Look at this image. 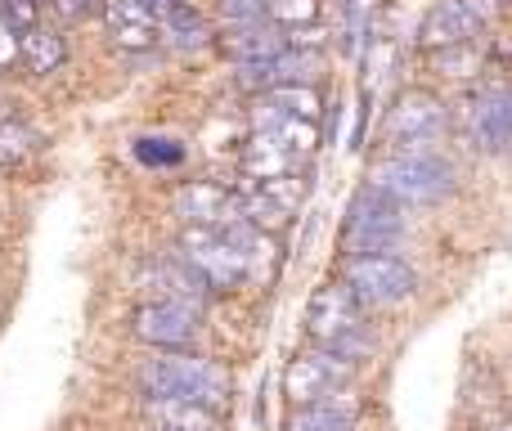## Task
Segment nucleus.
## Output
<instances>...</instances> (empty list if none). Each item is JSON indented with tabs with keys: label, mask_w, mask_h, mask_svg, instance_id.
<instances>
[{
	"label": "nucleus",
	"mask_w": 512,
	"mask_h": 431,
	"mask_svg": "<svg viewBox=\"0 0 512 431\" xmlns=\"http://www.w3.org/2000/svg\"><path fill=\"white\" fill-rule=\"evenodd\" d=\"M131 387L135 396H180L230 414L234 369L207 351H144L131 364Z\"/></svg>",
	"instance_id": "obj_1"
},
{
	"label": "nucleus",
	"mask_w": 512,
	"mask_h": 431,
	"mask_svg": "<svg viewBox=\"0 0 512 431\" xmlns=\"http://www.w3.org/2000/svg\"><path fill=\"white\" fill-rule=\"evenodd\" d=\"M301 333H306L310 346H324V351H337L342 360L369 369L373 355H378V333H373V315H364L360 301L346 292V283L324 279L310 288L306 310H301Z\"/></svg>",
	"instance_id": "obj_2"
},
{
	"label": "nucleus",
	"mask_w": 512,
	"mask_h": 431,
	"mask_svg": "<svg viewBox=\"0 0 512 431\" xmlns=\"http://www.w3.org/2000/svg\"><path fill=\"white\" fill-rule=\"evenodd\" d=\"M409 229V207H400L378 185L360 180L355 194L346 198L342 229H337V256H387L400 252Z\"/></svg>",
	"instance_id": "obj_3"
},
{
	"label": "nucleus",
	"mask_w": 512,
	"mask_h": 431,
	"mask_svg": "<svg viewBox=\"0 0 512 431\" xmlns=\"http://www.w3.org/2000/svg\"><path fill=\"white\" fill-rule=\"evenodd\" d=\"M364 180L414 212V207H436L445 198H454L459 167L450 162V153H382V158L369 162Z\"/></svg>",
	"instance_id": "obj_4"
},
{
	"label": "nucleus",
	"mask_w": 512,
	"mask_h": 431,
	"mask_svg": "<svg viewBox=\"0 0 512 431\" xmlns=\"http://www.w3.org/2000/svg\"><path fill=\"white\" fill-rule=\"evenodd\" d=\"M333 274L346 283V292L360 301L364 315H387V310H400L405 301L418 297V288H423L414 261L400 256V252H387V256H337Z\"/></svg>",
	"instance_id": "obj_5"
},
{
	"label": "nucleus",
	"mask_w": 512,
	"mask_h": 431,
	"mask_svg": "<svg viewBox=\"0 0 512 431\" xmlns=\"http://www.w3.org/2000/svg\"><path fill=\"white\" fill-rule=\"evenodd\" d=\"M167 252L180 256L194 274H203V279L212 283L216 297H221V292H239L243 283H252L248 256H243L239 247H234L230 238H225L221 229H212V225H180L176 243H171Z\"/></svg>",
	"instance_id": "obj_6"
},
{
	"label": "nucleus",
	"mask_w": 512,
	"mask_h": 431,
	"mask_svg": "<svg viewBox=\"0 0 512 431\" xmlns=\"http://www.w3.org/2000/svg\"><path fill=\"white\" fill-rule=\"evenodd\" d=\"M360 364L342 360L337 351H324V346H301V351H292V360L283 364V400H288V409H301V405H319L324 396H333V391L342 387H355L360 382Z\"/></svg>",
	"instance_id": "obj_7"
},
{
	"label": "nucleus",
	"mask_w": 512,
	"mask_h": 431,
	"mask_svg": "<svg viewBox=\"0 0 512 431\" xmlns=\"http://www.w3.org/2000/svg\"><path fill=\"white\" fill-rule=\"evenodd\" d=\"M499 14H504L499 0H436L418 23V45H423V54L445 50V45H468L495 32Z\"/></svg>",
	"instance_id": "obj_8"
},
{
	"label": "nucleus",
	"mask_w": 512,
	"mask_h": 431,
	"mask_svg": "<svg viewBox=\"0 0 512 431\" xmlns=\"http://www.w3.org/2000/svg\"><path fill=\"white\" fill-rule=\"evenodd\" d=\"M450 122H454V108L445 104V95H436L427 86H409L391 99L387 117H382V144L396 149L405 140H445Z\"/></svg>",
	"instance_id": "obj_9"
},
{
	"label": "nucleus",
	"mask_w": 512,
	"mask_h": 431,
	"mask_svg": "<svg viewBox=\"0 0 512 431\" xmlns=\"http://www.w3.org/2000/svg\"><path fill=\"white\" fill-rule=\"evenodd\" d=\"M126 328L144 351H198V342H203V315L171 306V301H140Z\"/></svg>",
	"instance_id": "obj_10"
},
{
	"label": "nucleus",
	"mask_w": 512,
	"mask_h": 431,
	"mask_svg": "<svg viewBox=\"0 0 512 431\" xmlns=\"http://www.w3.org/2000/svg\"><path fill=\"white\" fill-rule=\"evenodd\" d=\"M459 122L481 153H499L504 140L512 135V81L472 86L468 99H463V108H459Z\"/></svg>",
	"instance_id": "obj_11"
},
{
	"label": "nucleus",
	"mask_w": 512,
	"mask_h": 431,
	"mask_svg": "<svg viewBox=\"0 0 512 431\" xmlns=\"http://www.w3.org/2000/svg\"><path fill=\"white\" fill-rule=\"evenodd\" d=\"M140 288H149L144 301H171V306H185V310H194V315H207L212 301H216L212 283H207L203 274H194L180 256H171V252L153 256V261L144 265Z\"/></svg>",
	"instance_id": "obj_12"
},
{
	"label": "nucleus",
	"mask_w": 512,
	"mask_h": 431,
	"mask_svg": "<svg viewBox=\"0 0 512 431\" xmlns=\"http://www.w3.org/2000/svg\"><path fill=\"white\" fill-rule=\"evenodd\" d=\"M171 212L180 225H212L225 229L239 220V189L221 185V180H185L171 194Z\"/></svg>",
	"instance_id": "obj_13"
},
{
	"label": "nucleus",
	"mask_w": 512,
	"mask_h": 431,
	"mask_svg": "<svg viewBox=\"0 0 512 431\" xmlns=\"http://www.w3.org/2000/svg\"><path fill=\"white\" fill-rule=\"evenodd\" d=\"M135 414L144 431H225L221 409L194 405L180 396H135Z\"/></svg>",
	"instance_id": "obj_14"
},
{
	"label": "nucleus",
	"mask_w": 512,
	"mask_h": 431,
	"mask_svg": "<svg viewBox=\"0 0 512 431\" xmlns=\"http://www.w3.org/2000/svg\"><path fill=\"white\" fill-rule=\"evenodd\" d=\"M99 14L108 18V41L122 54H144L162 41L158 32V14L144 0H104Z\"/></svg>",
	"instance_id": "obj_15"
},
{
	"label": "nucleus",
	"mask_w": 512,
	"mask_h": 431,
	"mask_svg": "<svg viewBox=\"0 0 512 431\" xmlns=\"http://www.w3.org/2000/svg\"><path fill=\"white\" fill-rule=\"evenodd\" d=\"M364 418V396L355 387H342L324 396L319 405H301L283 414V431H355Z\"/></svg>",
	"instance_id": "obj_16"
},
{
	"label": "nucleus",
	"mask_w": 512,
	"mask_h": 431,
	"mask_svg": "<svg viewBox=\"0 0 512 431\" xmlns=\"http://www.w3.org/2000/svg\"><path fill=\"white\" fill-rule=\"evenodd\" d=\"M221 50L230 54L234 63H256V59H274V54L288 50V32L274 27L270 18H252V23H239V27H225L221 36Z\"/></svg>",
	"instance_id": "obj_17"
},
{
	"label": "nucleus",
	"mask_w": 512,
	"mask_h": 431,
	"mask_svg": "<svg viewBox=\"0 0 512 431\" xmlns=\"http://www.w3.org/2000/svg\"><path fill=\"white\" fill-rule=\"evenodd\" d=\"M158 32H162V41H171L176 50H203V45H212L216 36H221L216 32V23L194 5V0H180V5L162 9Z\"/></svg>",
	"instance_id": "obj_18"
},
{
	"label": "nucleus",
	"mask_w": 512,
	"mask_h": 431,
	"mask_svg": "<svg viewBox=\"0 0 512 431\" xmlns=\"http://www.w3.org/2000/svg\"><path fill=\"white\" fill-rule=\"evenodd\" d=\"M18 63H23L32 77L59 72L63 63H68V41H63V32L50 27L45 18L36 27H27V32H18Z\"/></svg>",
	"instance_id": "obj_19"
},
{
	"label": "nucleus",
	"mask_w": 512,
	"mask_h": 431,
	"mask_svg": "<svg viewBox=\"0 0 512 431\" xmlns=\"http://www.w3.org/2000/svg\"><path fill=\"white\" fill-rule=\"evenodd\" d=\"M239 171H243V180L261 185V180H274V176H288V171H301V162L292 158V153L283 149V144L274 140L270 131H252L248 144H243V153H239Z\"/></svg>",
	"instance_id": "obj_20"
},
{
	"label": "nucleus",
	"mask_w": 512,
	"mask_h": 431,
	"mask_svg": "<svg viewBox=\"0 0 512 431\" xmlns=\"http://www.w3.org/2000/svg\"><path fill=\"white\" fill-rule=\"evenodd\" d=\"M427 68L436 72V77H450V81H477L481 72L490 68L486 50H481L477 41L468 45H445V50H432L427 54Z\"/></svg>",
	"instance_id": "obj_21"
},
{
	"label": "nucleus",
	"mask_w": 512,
	"mask_h": 431,
	"mask_svg": "<svg viewBox=\"0 0 512 431\" xmlns=\"http://www.w3.org/2000/svg\"><path fill=\"white\" fill-rule=\"evenodd\" d=\"M45 149V140L18 117H0V167H27L36 153Z\"/></svg>",
	"instance_id": "obj_22"
},
{
	"label": "nucleus",
	"mask_w": 512,
	"mask_h": 431,
	"mask_svg": "<svg viewBox=\"0 0 512 431\" xmlns=\"http://www.w3.org/2000/svg\"><path fill=\"white\" fill-rule=\"evenodd\" d=\"M319 77H324V50L274 54V81H279V86H315Z\"/></svg>",
	"instance_id": "obj_23"
},
{
	"label": "nucleus",
	"mask_w": 512,
	"mask_h": 431,
	"mask_svg": "<svg viewBox=\"0 0 512 431\" xmlns=\"http://www.w3.org/2000/svg\"><path fill=\"white\" fill-rule=\"evenodd\" d=\"M131 153L149 171H176V167H185V158H189V149L180 140H171V135H135Z\"/></svg>",
	"instance_id": "obj_24"
},
{
	"label": "nucleus",
	"mask_w": 512,
	"mask_h": 431,
	"mask_svg": "<svg viewBox=\"0 0 512 431\" xmlns=\"http://www.w3.org/2000/svg\"><path fill=\"white\" fill-rule=\"evenodd\" d=\"M265 18H270L274 27H283V32H292V27H319L324 5H319V0H270Z\"/></svg>",
	"instance_id": "obj_25"
},
{
	"label": "nucleus",
	"mask_w": 512,
	"mask_h": 431,
	"mask_svg": "<svg viewBox=\"0 0 512 431\" xmlns=\"http://www.w3.org/2000/svg\"><path fill=\"white\" fill-rule=\"evenodd\" d=\"M0 18L14 32H27V27L41 23V0H0Z\"/></svg>",
	"instance_id": "obj_26"
},
{
	"label": "nucleus",
	"mask_w": 512,
	"mask_h": 431,
	"mask_svg": "<svg viewBox=\"0 0 512 431\" xmlns=\"http://www.w3.org/2000/svg\"><path fill=\"white\" fill-rule=\"evenodd\" d=\"M45 9H50L54 18H63V23H81V18H95L99 5L104 0H41Z\"/></svg>",
	"instance_id": "obj_27"
},
{
	"label": "nucleus",
	"mask_w": 512,
	"mask_h": 431,
	"mask_svg": "<svg viewBox=\"0 0 512 431\" xmlns=\"http://www.w3.org/2000/svg\"><path fill=\"white\" fill-rule=\"evenodd\" d=\"M265 5L270 0H221V23L239 27V23H252V18H265Z\"/></svg>",
	"instance_id": "obj_28"
},
{
	"label": "nucleus",
	"mask_w": 512,
	"mask_h": 431,
	"mask_svg": "<svg viewBox=\"0 0 512 431\" xmlns=\"http://www.w3.org/2000/svg\"><path fill=\"white\" fill-rule=\"evenodd\" d=\"M369 117H373V86H364L360 90V126H355V135H351V149L364 144V135H369Z\"/></svg>",
	"instance_id": "obj_29"
},
{
	"label": "nucleus",
	"mask_w": 512,
	"mask_h": 431,
	"mask_svg": "<svg viewBox=\"0 0 512 431\" xmlns=\"http://www.w3.org/2000/svg\"><path fill=\"white\" fill-rule=\"evenodd\" d=\"M14 59H18V32L5 23V18H0V68H5V63H14Z\"/></svg>",
	"instance_id": "obj_30"
},
{
	"label": "nucleus",
	"mask_w": 512,
	"mask_h": 431,
	"mask_svg": "<svg viewBox=\"0 0 512 431\" xmlns=\"http://www.w3.org/2000/svg\"><path fill=\"white\" fill-rule=\"evenodd\" d=\"M499 153H508V158H512V135H508V140H504V149H499Z\"/></svg>",
	"instance_id": "obj_31"
},
{
	"label": "nucleus",
	"mask_w": 512,
	"mask_h": 431,
	"mask_svg": "<svg viewBox=\"0 0 512 431\" xmlns=\"http://www.w3.org/2000/svg\"><path fill=\"white\" fill-rule=\"evenodd\" d=\"M499 5H512V0H499Z\"/></svg>",
	"instance_id": "obj_32"
}]
</instances>
